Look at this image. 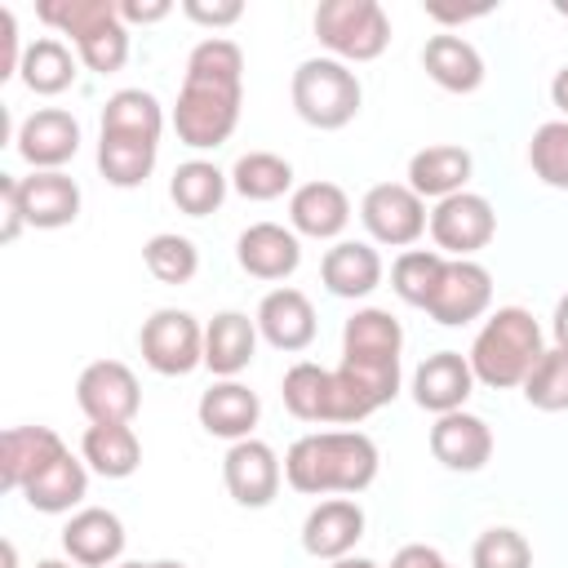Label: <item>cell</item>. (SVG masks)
Instances as JSON below:
<instances>
[{
  "instance_id": "39",
  "label": "cell",
  "mask_w": 568,
  "mask_h": 568,
  "mask_svg": "<svg viewBox=\"0 0 568 568\" xmlns=\"http://www.w3.org/2000/svg\"><path fill=\"white\" fill-rule=\"evenodd\" d=\"M524 399L541 413H564L568 408V351L550 346L532 364V373L524 377Z\"/></svg>"
},
{
  "instance_id": "11",
  "label": "cell",
  "mask_w": 568,
  "mask_h": 568,
  "mask_svg": "<svg viewBox=\"0 0 568 568\" xmlns=\"http://www.w3.org/2000/svg\"><path fill=\"white\" fill-rule=\"evenodd\" d=\"M426 231H430V240H435V248L444 257H470V253L493 244L497 213H493V204L484 195L457 191V195H448V200H439L430 209V226Z\"/></svg>"
},
{
  "instance_id": "14",
  "label": "cell",
  "mask_w": 568,
  "mask_h": 568,
  "mask_svg": "<svg viewBox=\"0 0 568 568\" xmlns=\"http://www.w3.org/2000/svg\"><path fill=\"white\" fill-rule=\"evenodd\" d=\"M13 146L31 169H62L80 151V120L62 106H40L18 124Z\"/></svg>"
},
{
  "instance_id": "36",
  "label": "cell",
  "mask_w": 568,
  "mask_h": 568,
  "mask_svg": "<svg viewBox=\"0 0 568 568\" xmlns=\"http://www.w3.org/2000/svg\"><path fill=\"white\" fill-rule=\"evenodd\" d=\"M231 186H235L244 200H257V204L280 200V195L293 186V164H288L284 155H275V151H248V155L235 160Z\"/></svg>"
},
{
  "instance_id": "2",
  "label": "cell",
  "mask_w": 568,
  "mask_h": 568,
  "mask_svg": "<svg viewBox=\"0 0 568 568\" xmlns=\"http://www.w3.org/2000/svg\"><path fill=\"white\" fill-rule=\"evenodd\" d=\"M377 444L364 430H315L288 444L284 484L306 497L364 493L377 479Z\"/></svg>"
},
{
  "instance_id": "46",
  "label": "cell",
  "mask_w": 568,
  "mask_h": 568,
  "mask_svg": "<svg viewBox=\"0 0 568 568\" xmlns=\"http://www.w3.org/2000/svg\"><path fill=\"white\" fill-rule=\"evenodd\" d=\"M390 568H453L435 546H422V541H413V546H399L395 550V559H390Z\"/></svg>"
},
{
  "instance_id": "38",
  "label": "cell",
  "mask_w": 568,
  "mask_h": 568,
  "mask_svg": "<svg viewBox=\"0 0 568 568\" xmlns=\"http://www.w3.org/2000/svg\"><path fill=\"white\" fill-rule=\"evenodd\" d=\"M142 262L160 284H191L200 271V248L178 231H160L142 244Z\"/></svg>"
},
{
  "instance_id": "17",
  "label": "cell",
  "mask_w": 568,
  "mask_h": 568,
  "mask_svg": "<svg viewBox=\"0 0 568 568\" xmlns=\"http://www.w3.org/2000/svg\"><path fill=\"white\" fill-rule=\"evenodd\" d=\"M470 390H475V373L462 351H435L413 373V399H417V408H426L435 417L457 413L470 399Z\"/></svg>"
},
{
  "instance_id": "50",
  "label": "cell",
  "mask_w": 568,
  "mask_h": 568,
  "mask_svg": "<svg viewBox=\"0 0 568 568\" xmlns=\"http://www.w3.org/2000/svg\"><path fill=\"white\" fill-rule=\"evenodd\" d=\"M36 568H80V564H71V559H40Z\"/></svg>"
},
{
  "instance_id": "40",
  "label": "cell",
  "mask_w": 568,
  "mask_h": 568,
  "mask_svg": "<svg viewBox=\"0 0 568 568\" xmlns=\"http://www.w3.org/2000/svg\"><path fill=\"white\" fill-rule=\"evenodd\" d=\"M528 164L532 173L555 186V191H568V120H546L532 142H528Z\"/></svg>"
},
{
  "instance_id": "34",
  "label": "cell",
  "mask_w": 568,
  "mask_h": 568,
  "mask_svg": "<svg viewBox=\"0 0 568 568\" xmlns=\"http://www.w3.org/2000/svg\"><path fill=\"white\" fill-rule=\"evenodd\" d=\"M226 186H231V178H226L217 164H209V160H186V164L173 169L169 195H173V204H178L186 217H209V213L222 209Z\"/></svg>"
},
{
  "instance_id": "26",
  "label": "cell",
  "mask_w": 568,
  "mask_h": 568,
  "mask_svg": "<svg viewBox=\"0 0 568 568\" xmlns=\"http://www.w3.org/2000/svg\"><path fill=\"white\" fill-rule=\"evenodd\" d=\"M475 173V160L466 146H453V142H435V146H422L413 160H408V186L422 195V200H448L457 191H466Z\"/></svg>"
},
{
  "instance_id": "51",
  "label": "cell",
  "mask_w": 568,
  "mask_h": 568,
  "mask_svg": "<svg viewBox=\"0 0 568 568\" xmlns=\"http://www.w3.org/2000/svg\"><path fill=\"white\" fill-rule=\"evenodd\" d=\"M4 568H18V550H13V541H4Z\"/></svg>"
},
{
  "instance_id": "9",
  "label": "cell",
  "mask_w": 568,
  "mask_h": 568,
  "mask_svg": "<svg viewBox=\"0 0 568 568\" xmlns=\"http://www.w3.org/2000/svg\"><path fill=\"white\" fill-rule=\"evenodd\" d=\"M359 222L377 244L408 248V244H417L426 235L430 213H426V200L408 182H377L359 200Z\"/></svg>"
},
{
  "instance_id": "37",
  "label": "cell",
  "mask_w": 568,
  "mask_h": 568,
  "mask_svg": "<svg viewBox=\"0 0 568 568\" xmlns=\"http://www.w3.org/2000/svg\"><path fill=\"white\" fill-rule=\"evenodd\" d=\"M444 266H448V257L439 248H404L395 257V266H390V288L408 306H422L426 311V302L435 297V288L444 280Z\"/></svg>"
},
{
  "instance_id": "48",
  "label": "cell",
  "mask_w": 568,
  "mask_h": 568,
  "mask_svg": "<svg viewBox=\"0 0 568 568\" xmlns=\"http://www.w3.org/2000/svg\"><path fill=\"white\" fill-rule=\"evenodd\" d=\"M550 102L564 111V120H568V67H559L555 71V80H550Z\"/></svg>"
},
{
  "instance_id": "8",
  "label": "cell",
  "mask_w": 568,
  "mask_h": 568,
  "mask_svg": "<svg viewBox=\"0 0 568 568\" xmlns=\"http://www.w3.org/2000/svg\"><path fill=\"white\" fill-rule=\"evenodd\" d=\"M138 346L146 368H155L160 377H186L191 368L204 364V328L191 311H178V306H160L142 324Z\"/></svg>"
},
{
  "instance_id": "28",
  "label": "cell",
  "mask_w": 568,
  "mask_h": 568,
  "mask_svg": "<svg viewBox=\"0 0 568 568\" xmlns=\"http://www.w3.org/2000/svg\"><path fill=\"white\" fill-rule=\"evenodd\" d=\"M422 67L448 93H475L484 84V58H479V49L470 40H462V36H448V31H439V36L426 40Z\"/></svg>"
},
{
  "instance_id": "52",
  "label": "cell",
  "mask_w": 568,
  "mask_h": 568,
  "mask_svg": "<svg viewBox=\"0 0 568 568\" xmlns=\"http://www.w3.org/2000/svg\"><path fill=\"white\" fill-rule=\"evenodd\" d=\"M151 568H186V564H182V559H155Z\"/></svg>"
},
{
  "instance_id": "21",
  "label": "cell",
  "mask_w": 568,
  "mask_h": 568,
  "mask_svg": "<svg viewBox=\"0 0 568 568\" xmlns=\"http://www.w3.org/2000/svg\"><path fill=\"white\" fill-rule=\"evenodd\" d=\"M18 191L27 226L36 231H58L80 217V186L62 169H31V178H18Z\"/></svg>"
},
{
  "instance_id": "29",
  "label": "cell",
  "mask_w": 568,
  "mask_h": 568,
  "mask_svg": "<svg viewBox=\"0 0 568 568\" xmlns=\"http://www.w3.org/2000/svg\"><path fill=\"white\" fill-rule=\"evenodd\" d=\"M84 493H89V466H84V457H71V448H67L62 457H53V462L22 488L27 506L40 510V515H62V510L80 506Z\"/></svg>"
},
{
  "instance_id": "10",
  "label": "cell",
  "mask_w": 568,
  "mask_h": 568,
  "mask_svg": "<svg viewBox=\"0 0 568 568\" xmlns=\"http://www.w3.org/2000/svg\"><path fill=\"white\" fill-rule=\"evenodd\" d=\"M75 404L93 426H129L142 408V386L129 364L93 359L75 382Z\"/></svg>"
},
{
  "instance_id": "3",
  "label": "cell",
  "mask_w": 568,
  "mask_h": 568,
  "mask_svg": "<svg viewBox=\"0 0 568 568\" xmlns=\"http://www.w3.org/2000/svg\"><path fill=\"white\" fill-rule=\"evenodd\" d=\"M399 351H404V328L382 306L355 311L346 320V328H342V364H337V373L364 395V404L373 413L399 395Z\"/></svg>"
},
{
  "instance_id": "44",
  "label": "cell",
  "mask_w": 568,
  "mask_h": 568,
  "mask_svg": "<svg viewBox=\"0 0 568 568\" xmlns=\"http://www.w3.org/2000/svg\"><path fill=\"white\" fill-rule=\"evenodd\" d=\"M22 53L27 49H18V18H13V9H0V80L18 75Z\"/></svg>"
},
{
  "instance_id": "16",
  "label": "cell",
  "mask_w": 568,
  "mask_h": 568,
  "mask_svg": "<svg viewBox=\"0 0 568 568\" xmlns=\"http://www.w3.org/2000/svg\"><path fill=\"white\" fill-rule=\"evenodd\" d=\"M235 262L253 280H288L302 266V244L293 226L280 222H253L235 240Z\"/></svg>"
},
{
  "instance_id": "49",
  "label": "cell",
  "mask_w": 568,
  "mask_h": 568,
  "mask_svg": "<svg viewBox=\"0 0 568 568\" xmlns=\"http://www.w3.org/2000/svg\"><path fill=\"white\" fill-rule=\"evenodd\" d=\"M328 568H382V564H373V559H359V555H346V559H333Z\"/></svg>"
},
{
  "instance_id": "7",
  "label": "cell",
  "mask_w": 568,
  "mask_h": 568,
  "mask_svg": "<svg viewBox=\"0 0 568 568\" xmlns=\"http://www.w3.org/2000/svg\"><path fill=\"white\" fill-rule=\"evenodd\" d=\"M315 36L337 62H373L390 44V18L377 0H324L315 9Z\"/></svg>"
},
{
  "instance_id": "53",
  "label": "cell",
  "mask_w": 568,
  "mask_h": 568,
  "mask_svg": "<svg viewBox=\"0 0 568 568\" xmlns=\"http://www.w3.org/2000/svg\"><path fill=\"white\" fill-rule=\"evenodd\" d=\"M115 568H151V564H115Z\"/></svg>"
},
{
  "instance_id": "5",
  "label": "cell",
  "mask_w": 568,
  "mask_h": 568,
  "mask_svg": "<svg viewBox=\"0 0 568 568\" xmlns=\"http://www.w3.org/2000/svg\"><path fill=\"white\" fill-rule=\"evenodd\" d=\"M40 22L75 40L80 62L98 75H115L129 62V27L120 22L115 0H44L36 4Z\"/></svg>"
},
{
  "instance_id": "47",
  "label": "cell",
  "mask_w": 568,
  "mask_h": 568,
  "mask_svg": "<svg viewBox=\"0 0 568 568\" xmlns=\"http://www.w3.org/2000/svg\"><path fill=\"white\" fill-rule=\"evenodd\" d=\"M550 337L559 351H568V293L555 302V320H550Z\"/></svg>"
},
{
  "instance_id": "4",
  "label": "cell",
  "mask_w": 568,
  "mask_h": 568,
  "mask_svg": "<svg viewBox=\"0 0 568 568\" xmlns=\"http://www.w3.org/2000/svg\"><path fill=\"white\" fill-rule=\"evenodd\" d=\"M546 355V337L541 324L532 320V311L524 306H497L484 328L470 342V373L475 382L493 386V390H510L524 386V377L532 373V364Z\"/></svg>"
},
{
  "instance_id": "6",
  "label": "cell",
  "mask_w": 568,
  "mask_h": 568,
  "mask_svg": "<svg viewBox=\"0 0 568 568\" xmlns=\"http://www.w3.org/2000/svg\"><path fill=\"white\" fill-rule=\"evenodd\" d=\"M293 111L311 124V129H346L355 115H359V102H364V89H359V75L337 62V58H306L297 71H293Z\"/></svg>"
},
{
  "instance_id": "45",
  "label": "cell",
  "mask_w": 568,
  "mask_h": 568,
  "mask_svg": "<svg viewBox=\"0 0 568 568\" xmlns=\"http://www.w3.org/2000/svg\"><path fill=\"white\" fill-rule=\"evenodd\" d=\"M115 9H120V22L129 27V22H160V18H169L173 13V4L169 0H115Z\"/></svg>"
},
{
  "instance_id": "22",
  "label": "cell",
  "mask_w": 568,
  "mask_h": 568,
  "mask_svg": "<svg viewBox=\"0 0 568 568\" xmlns=\"http://www.w3.org/2000/svg\"><path fill=\"white\" fill-rule=\"evenodd\" d=\"M67 444L49 426H9L0 435V484L9 493H22L53 457H62Z\"/></svg>"
},
{
  "instance_id": "30",
  "label": "cell",
  "mask_w": 568,
  "mask_h": 568,
  "mask_svg": "<svg viewBox=\"0 0 568 568\" xmlns=\"http://www.w3.org/2000/svg\"><path fill=\"white\" fill-rule=\"evenodd\" d=\"M155 155H160V142H151V138H133V133H102L98 138V173L120 191L142 186L155 169Z\"/></svg>"
},
{
  "instance_id": "33",
  "label": "cell",
  "mask_w": 568,
  "mask_h": 568,
  "mask_svg": "<svg viewBox=\"0 0 568 568\" xmlns=\"http://www.w3.org/2000/svg\"><path fill=\"white\" fill-rule=\"evenodd\" d=\"M18 75H22V84H27L31 93L58 98V93H67V89L75 84V58H71V49H67L58 36H40V40L27 44Z\"/></svg>"
},
{
  "instance_id": "13",
  "label": "cell",
  "mask_w": 568,
  "mask_h": 568,
  "mask_svg": "<svg viewBox=\"0 0 568 568\" xmlns=\"http://www.w3.org/2000/svg\"><path fill=\"white\" fill-rule=\"evenodd\" d=\"M488 306H493V275H488V266H479L470 257H448L444 280L435 288V297L426 302V315L435 324H444V328H457V324L479 320Z\"/></svg>"
},
{
  "instance_id": "23",
  "label": "cell",
  "mask_w": 568,
  "mask_h": 568,
  "mask_svg": "<svg viewBox=\"0 0 568 568\" xmlns=\"http://www.w3.org/2000/svg\"><path fill=\"white\" fill-rule=\"evenodd\" d=\"M195 417H200V426H204L209 435L240 444V439L253 435V426H257V417H262V399H257L244 382L226 377V382H213V386L200 395Z\"/></svg>"
},
{
  "instance_id": "32",
  "label": "cell",
  "mask_w": 568,
  "mask_h": 568,
  "mask_svg": "<svg viewBox=\"0 0 568 568\" xmlns=\"http://www.w3.org/2000/svg\"><path fill=\"white\" fill-rule=\"evenodd\" d=\"M280 395H284V408L297 422H328L333 426V368L311 364V359H297L284 373Z\"/></svg>"
},
{
  "instance_id": "18",
  "label": "cell",
  "mask_w": 568,
  "mask_h": 568,
  "mask_svg": "<svg viewBox=\"0 0 568 568\" xmlns=\"http://www.w3.org/2000/svg\"><path fill=\"white\" fill-rule=\"evenodd\" d=\"M430 453H435V462L448 466V470H462V475L484 470L488 457H493V430H488L484 417H475V413H466V408L444 413V417H435V426H430Z\"/></svg>"
},
{
  "instance_id": "41",
  "label": "cell",
  "mask_w": 568,
  "mask_h": 568,
  "mask_svg": "<svg viewBox=\"0 0 568 568\" xmlns=\"http://www.w3.org/2000/svg\"><path fill=\"white\" fill-rule=\"evenodd\" d=\"M470 568H532V546L519 528H488L470 546Z\"/></svg>"
},
{
  "instance_id": "15",
  "label": "cell",
  "mask_w": 568,
  "mask_h": 568,
  "mask_svg": "<svg viewBox=\"0 0 568 568\" xmlns=\"http://www.w3.org/2000/svg\"><path fill=\"white\" fill-rule=\"evenodd\" d=\"M62 550L80 568H115L124 555V524L106 506H84L62 528Z\"/></svg>"
},
{
  "instance_id": "43",
  "label": "cell",
  "mask_w": 568,
  "mask_h": 568,
  "mask_svg": "<svg viewBox=\"0 0 568 568\" xmlns=\"http://www.w3.org/2000/svg\"><path fill=\"white\" fill-rule=\"evenodd\" d=\"M182 13L191 18V22H200V27H213V31H222V27H231V22H240L244 18V4L240 0H182Z\"/></svg>"
},
{
  "instance_id": "27",
  "label": "cell",
  "mask_w": 568,
  "mask_h": 568,
  "mask_svg": "<svg viewBox=\"0 0 568 568\" xmlns=\"http://www.w3.org/2000/svg\"><path fill=\"white\" fill-rule=\"evenodd\" d=\"M320 280L333 297H368L382 284V253L364 240H337L320 262Z\"/></svg>"
},
{
  "instance_id": "20",
  "label": "cell",
  "mask_w": 568,
  "mask_h": 568,
  "mask_svg": "<svg viewBox=\"0 0 568 568\" xmlns=\"http://www.w3.org/2000/svg\"><path fill=\"white\" fill-rule=\"evenodd\" d=\"M364 537V510L351 497H328L302 519V550L315 559H346Z\"/></svg>"
},
{
  "instance_id": "35",
  "label": "cell",
  "mask_w": 568,
  "mask_h": 568,
  "mask_svg": "<svg viewBox=\"0 0 568 568\" xmlns=\"http://www.w3.org/2000/svg\"><path fill=\"white\" fill-rule=\"evenodd\" d=\"M102 133H133V138L160 142L164 111H160L155 93H146V89H115L106 98V106H102Z\"/></svg>"
},
{
  "instance_id": "1",
  "label": "cell",
  "mask_w": 568,
  "mask_h": 568,
  "mask_svg": "<svg viewBox=\"0 0 568 568\" xmlns=\"http://www.w3.org/2000/svg\"><path fill=\"white\" fill-rule=\"evenodd\" d=\"M244 102V53L226 36H204L182 75V93L173 106V133L191 151L222 146L240 124Z\"/></svg>"
},
{
  "instance_id": "42",
  "label": "cell",
  "mask_w": 568,
  "mask_h": 568,
  "mask_svg": "<svg viewBox=\"0 0 568 568\" xmlns=\"http://www.w3.org/2000/svg\"><path fill=\"white\" fill-rule=\"evenodd\" d=\"M27 226V213H22V191H18V178L13 173H0V240L13 244Z\"/></svg>"
},
{
  "instance_id": "12",
  "label": "cell",
  "mask_w": 568,
  "mask_h": 568,
  "mask_svg": "<svg viewBox=\"0 0 568 568\" xmlns=\"http://www.w3.org/2000/svg\"><path fill=\"white\" fill-rule=\"evenodd\" d=\"M222 484H226V493L240 506L262 510V506L275 501V493L284 484V462L275 457L271 444H262V439L248 435V439H240V444L226 448V457H222Z\"/></svg>"
},
{
  "instance_id": "24",
  "label": "cell",
  "mask_w": 568,
  "mask_h": 568,
  "mask_svg": "<svg viewBox=\"0 0 568 568\" xmlns=\"http://www.w3.org/2000/svg\"><path fill=\"white\" fill-rule=\"evenodd\" d=\"M257 351V320H248L244 311H217L204 324V368L213 377H240L253 364Z\"/></svg>"
},
{
  "instance_id": "25",
  "label": "cell",
  "mask_w": 568,
  "mask_h": 568,
  "mask_svg": "<svg viewBox=\"0 0 568 568\" xmlns=\"http://www.w3.org/2000/svg\"><path fill=\"white\" fill-rule=\"evenodd\" d=\"M288 222L297 235H311V240H337L351 222V200L337 182H302L293 195H288Z\"/></svg>"
},
{
  "instance_id": "19",
  "label": "cell",
  "mask_w": 568,
  "mask_h": 568,
  "mask_svg": "<svg viewBox=\"0 0 568 568\" xmlns=\"http://www.w3.org/2000/svg\"><path fill=\"white\" fill-rule=\"evenodd\" d=\"M253 320H257V333L284 355H297L315 342V306L302 288H271L257 302Z\"/></svg>"
},
{
  "instance_id": "31",
  "label": "cell",
  "mask_w": 568,
  "mask_h": 568,
  "mask_svg": "<svg viewBox=\"0 0 568 568\" xmlns=\"http://www.w3.org/2000/svg\"><path fill=\"white\" fill-rule=\"evenodd\" d=\"M80 457L102 479H129L142 466V444L133 426H89L80 439Z\"/></svg>"
}]
</instances>
